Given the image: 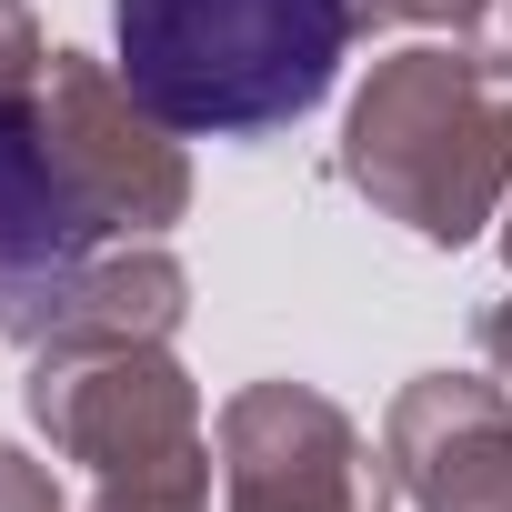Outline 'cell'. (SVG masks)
I'll return each mask as SVG.
<instances>
[{"label":"cell","mask_w":512,"mask_h":512,"mask_svg":"<svg viewBox=\"0 0 512 512\" xmlns=\"http://www.w3.org/2000/svg\"><path fill=\"white\" fill-rule=\"evenodd\" d=\"M342 181L432 251L482 241L512 201V91L472 71L462 41H412L372 61L342 111Z\"/></svg>","instance_id":"cell-2"},{"label":"cell","mask_w":512,"mask_h":512,"mask_svg":"<svg viewBox=\"0 0 512 512\" xmlns=\"http://www.w3.org/2000/svg\"><path fill=\"white\" fill-rule=\"evenodd\" d=\"M362 0H111V71L181 141H262L332 101Z\"/></svg>","instance_id":"cell-1"},{"label":"cell","mask_w":512,"mask_h":512,"mask_svg":"<svg viewBox=\"0 0 512 512\" xmlns=\"http://www.w3.org/2000/svg\"><path fill=\"white\" fill-rule=\"evenodd\" d=\"M382 452L412 512H512V392L492 372H422L382 412Z\"/></svg>","instance_id":"cell-7"},{"label":"cell","mask_w":512,"mask_h":512,"mask_svg":"<svg viewBox=\"0 0 512 512\" xmlns=\"http://www.w3.org/2000/svg\"><path fill=\"white\" fill-rule=\"evenodd\" d=\"M31 101H41V131H51V151H61V181H71V201H81V221H91L101 241H161V231L191 211L181 131H161L111 61L51 51L41 81H31Z\"/></svg>","instance_id":"cell-5"},{"label":"cell","mask_w":512,"mask_h":512,"mask_svg":"<svg viewBox=\"0 0 512 512\" xmlns=\"http://www.w3.org/2000/svg\"><path fill=\"white\" fill-rule=\"evenodd\" d=\"M31 432L101 482V502L131 512H211V422L201 382L171 362V342H51L21 382Z\"/></svg>","instance_id":"cell-3"},{"label":"cell","mask_w":512,"mask_h":512,"mask_svg":"<svg viewBox=\"0 0 512 512\" xmlns=\"http://www.w3.org/2000/svg\"><path fill=\"white\" fill-rule=\"evenodd\" d=\"M221 512H392V452L312 382H241L211 422Z\"/></svg>","instance_id":"cell-4"},{"label":"cell","mask_w":512,"mask_h":512,"mask_svg":"<svg viewBox=\"0 0 512 512\" xmlns=\"http://www.w3.org/2000/svg\"><path fill=\"white\" fill-rule=\"evenodd\" d=\"M482 372H492V382L512 392V292H502V302L482 312Z\"/></svg>","instance_id":"cell-12"},{"label":"cell","mask_w":512,"mask_h":512,"mask_svg":"<svg viewBox=\"0 0 512 512\" xmlns=\"http://www.w3.org/2000/svg\"><path fill=\"white\" fill-rule=\"evenodd\" d=\"M0 512H71V492H61V472L41 452L0 442Z\"/></svg>","instance_id":"cell-8"},{"label":"cell","mask_w":512,"mask_h":512,"mask_svg":"<svg viewBox=\"0 0 512 512\" xmlns=\"http://www.w3.org/2000/svg\"><path fill=\"white\" fill-rule=\"evenodd\" d=\"M502 262H512V201H502Z\"/></svg>","instance_id":"cell-13"},{"label":"cell","mask_w":512,"mask_h":512,"mask_svg":"<svg viewBox=\"0 0 512 512\" xmlns=\"http://www.w3.org/2000/svg\"><path fill=\"white\" fill-rule=\"evenodd\" d=\"M91 512H131V502H91Z\"/></svg>","instance_id":"cell-14"},{"label":"cell","mask_w":512,"mask_h":512,"mask_svg":"<svg viewBox=\"0 0 512 512\" xmlns=\"http://www.w3.org/2000/svg\"><path fill=\"white\" fill-rule=\"evenodd\" d=\"M101 251V231L81 221L61 151L41 131L31 91H0V342L41 352L61 322V292L81 282V262Z\"/></svg>","instance_id":"cell-6"},{"label":"cell","mask_w":512,"mask_h":512,"mask_svg":"<svg viewBox=\"0 0 512 512\" xmlns=\"http://www.w3.org/2000/svg\"><path fill=\"white\" fill-rule=\"evenodd\" d=\"M41 61H51V51H41V21L21 11V0H0V91H31Z\"/></svg>","instance_id":"cell-10"},{"label":"cell","mask_w":512,"mask_h":512,"mask_svg":"<svg viewBox=\"0 0 512 512\" xmlns=\"http://www.w3.org/2000/svg\"><path fill=\"white\" fill-rule=\"evenodd\" d=\"M452 41L472 51V71H492V81L512 91V0H482V11H472V21L452 31Z\"/></svg>","instance_id":"cell-9"},{"label":"cell","mask_w":512,"mask_h":512,"mask_svg":"<svg viewBox=\"0 0 512 512\" xmlns=\"http://www.w3.org/2000/svg\"><path fill=\"white\" fill-rule=\"evenodd\" d=\"M482 11V0H362V31H382V21H402V31H462Z\"/></svg>","instance_id":"cell-11"}]
</instances>
